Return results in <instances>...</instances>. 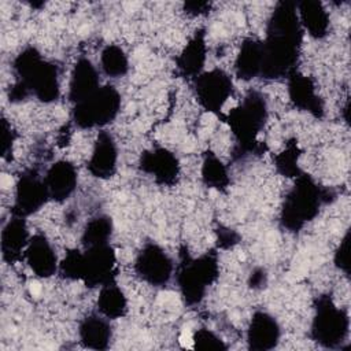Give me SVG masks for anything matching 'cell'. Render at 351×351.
Returning a JSON list of instances; mask_svg holds the SVG:
<instances>
[{
    "instance_id": "obj_1",
    "label": "cell",
    "mask_w": 351,
    "mask_h": 351,
    "mask_svg": "<svg viewBox=\"0 0 351 351\" xmlns=\"http://www.w3.org/2000/svg\"><path fill=\"white\" fill-rule=\"evenodd\" d=\"M303 29L295 1H278L266 25V37L262 40L261 75L265 80L288 78L296 71Z\"/></svg>"
},
{
    "instance_id": "obj_2",
    "label": "cell",
    "mask_w": 351,
    "mask_h": 351,
    "mask_svg": "<svg viewBox=\"0 0 351 351\" xmlns=\"http://www.w3.org/2000/svg\"><path fill=\"white\" fill-rule=\"evenodd\" d=\"M333 195L321 186L311 176L302 173L288 191L280 211V225L292 233L300 232L308 222L314 221L321 207L329 203Z\"/></svg>"
},
{
    "instance_id": "obj_3",
    "label": "cell",
    "mask_w": 351,
    "mask_h": 351,
    "mask_svg": "<svg viewBox=\"0 0 351 351\" xmlns=\"http://www.w3.org/2000/svg\"><path fill=\"white\" fill-rule=\"evenodd\" d=\"M267 101L259 90L247 92L241 101L228 112L226 122L236 140V158L259 151L258 137L267 122Z\"/></svg>"
},
{
    "instance_id": "obj_4",
    "label": "cell",
    "mask_w": 351,
    "mask_h": 351,
    "mask_svg": "<svg viewBox=\"0 0 351 351\" xmlns=\"http://www.w3.org/2000/svg\"><path fill=\"white\" fill-rule=\"evenodd\" d=\"M16 82L41 103H53L60 95L59 67L47 60L37 48L26 47L14 59Z\"/></svg>"
},
{
    "instance_id": "obj_5",
    "label": "cell",
    "mask_w": 351,
    "mask_h": 351,
    "mask_svg": "<svg viewBox=\"0 0 351 351\" xmlns=\"http://www.w3.org/2000/svg\"><path fill=\"white\" fill-rule=\"evenodd\" d=\"M218 277L219 263L215 251H207L197 258L185 256L176 274L184 303L188 306L199 304Z\"/></svg>"
},
{
    "instance_id": "obj_6",
    "label": "cell",
    "mask_w": 351,
    "mask_h": 351,
    "mask_svg": "<svg viewBox=\"0 0 351 351\" xmlns=\"http://www.w3.org/2000/svg\"><path fill=\"white\" fill-rule=\"evenodd\" d=\"M350 332V315L328 295H321L314 302L310 336L324 348H339Z\"/></svg>"
},
{
    "instance_id": "obj_7",
    "label": "cell",
    "mask_w": 351,
    "mask_h": 351,
    "mask_svg": "<svg viewBox=\"0 0 351 351\" xmlns=\"http://www.w3.org/2000/svg\"><path fill=\"white\" fill-rule=\"evenodd\" d=\"M121 101V93L115 86L100 85L90 96L74 104L71 121L80 129L104 128L118 117Z\"/></svg>"
},
{
    "instance_id": "obj_8",
    "label": "cell",
    "mask_w": 351,
    "mask_h": 351,
    "mask_svg": "<svg viewBox=\"0 0 351 351\" xmlns=\"http://www.w3.org/2000/svg\"><path fill=\"white\" fill-rule=\"evenodd\" d=\"M117 255L110 244L86 247L80 251L78 281L86 287L100 288L115 281Z\"/></svg>"
},
{
    "instance_id": "obj_9",
    "label": "cell",
    "mask_w": 351,
    "mask_h": 351,
    "mask_svg": "<svg viewBox=\"0 0 351 351\" xmlns=\"http://www.w3.org/2000/svg\"><path fill=\"white\" fill-rule=\"evenodd\" d=\"M193 90L203 110L218 114L233 93V80L222 69L204 70L193 78Z\"/></svg>"
},
{
    "instance_id": "obj_10",
    "label": "cell",
    "mask_w": 351,
    "mask_h": 351,
    "mask_svg": "<svg viewBox=\"0 0 351 351\" xmlns=\"http://www.w3.org/2000/svg\"><path fill=\"white\" fill-rule=\"evenodd\" d=\"M136 276L148 285L165 287L173 277L171 256L156 243H145L134 259Z\"/></svg>"
},
{
    "instance_id": "obj_11",
    "label": "cell",
    "mask_w": 351,
    "mask_h": 351,
    "mask_svg": "<svg viewBox=\"0 0 351 351\" xmlns=\"http://www.w3.org/2000/svg\"><path fill=\"white\" fill-rule=\"evenodd\" d=\"M48 200L51 199L44 177L33 169L25 170L15 184L12 215L27 218L40 211Z\"/></svg>"
},
{
    "instance_id": "obj_12",
    "label": "cell",
    "mask_w": 351,
    "mask_h": 351,
    "mask_svg": "<svg viewBox=\"0 0 351 351\" xmlns=\"http://www.w3.org/2000/svg\"><path fill=\"white\" fill-rule=\"evenodd\" d=\"M138 167L143 173L152 177L158 185L171 186L180 176L178 158L163 147H155L141 154Z\"/></svg>"
},
{
    "instance_id": "obj_13",
    "label": "cell",
    "mask_w": 351,
    "mask_h": 351,
    "mask_svg": "<svg viewBox=\"0 0 351 351\" xmlns=\"http://www.w3.org/2000/svg\"><path fill=\"white\" fill-rule=\"evenodd\" d=\"M118 166V147L112 134L100 130L95 140L92 154L88 160V171L99 180L111 178Z\"/></svg>"
},
{
    "instance_id": "obj_14",
    "label": "cell",
    "mask_w": 351,
    "mask_h": 351,
    "mask_svg": "<svg viewBox=\"0 0 351 351\" xmlns=\"http://www.w3.org/2000/svg\"><path fill=\"white\" fill-rule=\"evenodd\" d=\"M288 96L298 110L308 112L315 118L324 115V101L317 93V86L311 77L293 71L288 77Z\"/></svg>"
},
{
    "instance_id": "obj_15",
    "label": "cell",
    "mask_w": 351,
    "mask_h": 351,
    "mask_svg": "<svg viewBox=\"0 0 351 351\" xmlns=\"http://www.w3.org/2000/svg\"><path fill=\"white\" fill-rule=\"evenodd\" d=\"M23 258L30 270L40 278H49L58 273L60 261L53 245L43 233H36L30 237Z\"/></svg>"
},
{
    "instance_id": "obj_16",
    "label": "cell",
    "mask_w": 351,
    "mask_h": 351,
    "mask_svg": "<svg viewBox=\"0 0 351 351\" xmlns=\"http://www.w3.org/2000/svg\"><path fill=\"white\" fill-rule=\"evenodd\" d=\"M281 328L277 319L266 311H255L247 328V344L254 351H269L277 347Z\"/></svg>"
},
{
    "instance_id": "obj_17",
    "label": "cell",
    "mask_w": 351,
    "mask_h": 351,
    "mask_svg": "<svg viewBox=\"0 0 351 351\" xmlns=\"http://www.w3.org/2000/svg\"><path fill=\"white\" fill-rule=\"evenodd\" d=\"M26 218L12 215L1 229L0 251L1 258L7 263H15L25 256L26 248L30 241Z\"/></svg>"
},
{
    "instance_id": "obj_18",
    "label": "cell",
    "mask_w": 351,
    "mask_h": 351,
    "mask_svg": "<svg viewBox=\"0 0 351 351\" xmlns=\"http://www.w3.org/2000/svg\"><path fill=\"white\" fill-rule=\"evenodd\" d=\"M44 181L49 193V199L58 203H63L74 193L77 188V169L69 160H56L47 170Z\"/></svg>"
},
{
    "instance_id": "obj_19",
    "label": "cell",
    "mask_w": 351,
    "mask_h": 351,
    "mask_svg": "<svg viewBox=\"0 0 351 351\" xmlns=\"http://www.w3.org/2000/svg\"><path fill=\"white\" fill-rule=\"evenodd\" d=\"M207 59V43L203 29L195 32L180 55L176 58V69L180 75L195 78L204 70Z\"/></svg>"
},
{
    "instance_id": "obj_20",
    "label": "cell",
    "mask_w": 351,
    "mask_h": 351,
    "mask_svg": "<svg viewBox=\"0 0 351 351\" xmlns=\"http://www.w3.org/2000/svg\"><path fill=\"white\" fill-rule=\"evenodd\" d=\"M100 88L99 71L88 58H80L70 74L69 100L77 104Z\"/></svg>"
},
{
    "instance_id": "obj_21",
    "label": "cell",
    "mask_w": 351,
    "mask_h": 351,
    "mask_svg": "<svg viewBox=\"0 0 351 351\" xmlns=\"http://www.w3.org/2000/svg\"><path fill=\"white\" fill-rule=\"evenodd\" d=\"M298 16L303 32L315 40L328 36L330 27V18L325 5L318 0H303L296 3Z\"/></svg>"
},
{
    "instance_id": "obj_22",
    "label": "cell",
    "mask_w": 351,
    "mask_h": 351,
    "mask_svg": "<svg viewBox=\"0 0 351 351\" xmlns=\"http://www.w3.org/2000/svg\"><path fill=\"white\" fill-rule=\"evenodd\" d=\"M78 337L86 348L107 350L112 337L110 319L100 313L86 315L78 325Z\"/></svg>"
},
{
    "instance_id": "obj_23",
    "label": "cell",
    "mask_w": 351,
    "mask_h": 351,
    "mask_svg": "<svg viewBox=\"0 0 351 351\" xmlns=\"http://www.w3.org/2000/svg\"><path fill=\"white\" fill-rule=\"evenodd\" d=\"M262 40L245 38L234 60V73L240 80L250 81L261 75Z\"/></svg>"
},
{
    "instance_id": "obj_24",
    "label": "cell",
    "mask_w": 351,
    "mask_h": 351,
    "mask_svg": "<svg viewBox=\"0 0 351 351\" xmlns=\"http://www.w3.org/2000/svg\"><path fill=\"white\" fill-rule=\"evenodd\" d=\"M128 298L115 281L100 287L97 296V311L108 319H118L128 313Z\"/></svg>"
},
{
    "instance_id": "obj_25",
    "label": "cell",
    "mask_w": 351,
    "mask_h": 351,
    "mask_svg": "<svg viewBox=\"0 0 351 351\" xmlns=\"http://www.w3.org/2000/svg\"><path fill=\"white\" fill-rule=\"evenodd\" d=\"M202 181L207 188L225 191L229 186L230 177L226 165L213 152H206L202 162Z\"/></svg>"
},
{
    "instance_id": "obj_26",
    "label": "cell",
    "mask_w": 351,
    "mask_h": 351,
    "mask_svg": "<svg viewBox=\"0 0 351 351\" xmlns=\"http://www.w3.org/2000/svg\"><path fill=\"white\" fill-rule=\"evenodd\" d=\"M112 221L108 215H96L90 218L81 236V241L84 248L110 244V239L112 236Z\"/></svg>"
},
{
    "instance_id": "obj_27",
    "label": "cell",
    "mask_w": 351,
    "mask_h": 351,
    "mask_svg": "<svg viewBox=\"0 0 351 351\" xmlns=\"http://www.w3.org/2000/svg\"><path fill=\"white\" fill-rule=\"evenodd\" d=\"M100 69L107 77L121 78L129 71V58L119 45L108 44L100 53Z\"/></svg>"
},
{
    "instance_id": "obj_28",
    "label": "cell",
    "mask_w": 351,
    "mask_h": 351,
    "mask_svg": "<svg viewBox=\"0 0 351 351\" xmlns=\"http://www.w3.org/2000/svg\"><path fill=\"white\" fill-rule=\"evenodd\" d=\"M299 159H300L299 145L295 141H291L285 145L282 151H280L274 156L276 170L284 177L296 178L303 173L299 166Z\"/></svg>"
},
{
    "instance_id": "obj_29",
    "label": "cell",
    "mask_w": 351,
    "mask_h": 351,
    "mask_svg": "<svg viewBox=\"0 0 351 351\" xmlns=\"http://www.w3.org/2000/svg\"><path fill=\"white\" fill-rule=\"evenodd\" d=\"M193 347L197 350H226L228 346L223 340L213 330L207 328L196 329L192 335Z\"/></svg>"
},
{
    "instance_id": "obj_30",
    "label": "cell",
    "mask_w": 351,
    "mask_h": 351,
    "mask_svg": "<svg viewBox=\"0 0 351 351\" xmlns=\"http://www.w3.org/2000/svg\"><path fill=\"white\" fill-rule=\"evenodd\" d=\"M335 266L346 276L350 274V230L346 232L333 255Z\"/></svg>"
},
{
    "instance_id": "obj_31",
    "label": "cell",
    "mask_w": 351,
    "mask_h": 351,
    "mask_svg": "<svg viewBox=\"0 0 351 351\" xmlns=\"http://www.w3.org/2000/svg\"><path fill=\"white\" fill-rule=\"evenodd\" d=\"M15 141V132L5 118L1 119V156L3 159H8L12 155Z\"/></svg>"
},
{
    "instance_id": "obj_32",
    "label": "cell",
    "mask_w": 351,
    "mask_h": 351,
    "mask_svg": "<svg viewBox=\"0 0 351 351\" xmlns=\"http://www.w3.org/2000/svg\"><path fill=\"white\" fill-rule=\"evenodd\" d=\"M211 3L208 1H186L184 3V11L192 16H200L210 11Z\"/></svg>"
},
{
    "instance_id": "obj_33",
    "label": "cell",
    "mask_w": 351,
    "mask_h": 351,
    "mask_svg": "<svg viewBox=\"0 0 351 351\" xmlns=\"http://www.w3.org/2000/svg\"><path fill=\"white\" fill-rule=\"evenodd\" d=\"M218 233V244L221 248H229L239 243V234L232 229H221Z\"/></svg>"
},
{
    "instance_id": "obj_34",
    "label": "cell",
    "mask_w": 351,
    "mask_h": 351,
    "mask_svg": "<svg viewBox=\"0 0 351 351\" xmlns=\"http://www.w3.org/2000/svg\"><path fill=\"white\" fill-rule=\"evenodd\" d=\"M267 282V274L266 271L262 269V267H255L251 274H250V278H248V284L251 288L254 289H258V288H262L265 287Z\"/></svg>"
}]
</instances>
